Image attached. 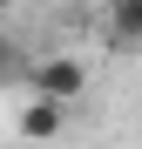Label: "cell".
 Listing matches in <instances>:
<instances>
[{"instance_id":"1","label":"cell","mask_w":142,"mask_h":149,"mask_svg":"<svg viewBox=\"0 0 142 149\" xmlns=\"http://www.w3.org/2000/svg\"><path fill=\"white\" fill-rule=\"evenodd\" d=\"M27 88L47 95V102H68V109H75L81 95H88V61H75V54H47V61L27 68Z\"/></svg>"},{"instance_id":"2","label":"cell","mask_w":142,"mask_h":149,"mask_svg":"<svg viewBox=\"0 0 142 149\" xmlns=\"http://www.w3.org/2000/svg\"><path fill=\"white\" fill-rule=\"evenodd\" d=\"M61 122H68V102H47V95H20V109H14V136L20 142H54L61 136Z\"/></svg>"},{"instance_id":"3","label":"cell","mask_w":142,"mask_h":149,"mask_svg":"<svg viewBox=\"0 0 142 149\" xmlns=\"http://www.w3.org/2000/svg\"><path fill=\"white\" fill-rule=\"evenodd\" d=\"M102 14L122 41H142V0H102Z\"/></svg>"},{"instance_id":"4","label":"cell","mask_w":142,"mask_h":149,"mask_svg":"<svg viewBox=\"0 0 142 149\" xmlns=\"http://www.w3.org/2000/svg\"><path fill=\"white\" fill-rule=\"evenodd\" d=\"M7 7H14V0H0V14H7Z\"/></svg>"}]
</instances>
